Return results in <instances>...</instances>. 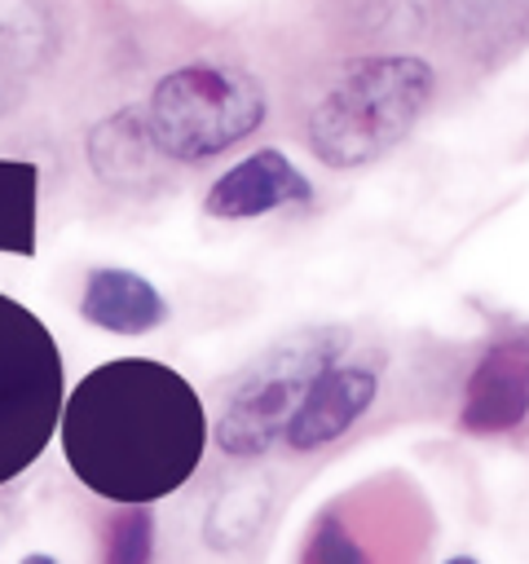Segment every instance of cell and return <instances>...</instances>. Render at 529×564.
I'll use <instances>...</instances> for the list:
<instances>
[{"instance_id": "9c48e42d", "label": "cell", "mask_w": 529, "mask_h": 564, "mask_svg": "<svg viewBox=\"0 0 529 564\" xmlns=\"http://www.w3.org/2000/svg\"><path fill=\"white\" fill-rule=\"evenodd\" d=\"M269 507H273V485L269 480L256 476V480L229 485L212 502V511L203 520V542L212 551H238V546H247L260 533V524L269 520Z\"/></svg>"}, {"instance_id": "7a4b0ae2", "label": "cell", "mask_w": 529, "mask_h": 564, "mask_svg": "<svg viewBox=\"0 0 529 564\" xmlns=\"http://www.w3.org/2000/svg\"><path fill=\"white\" fill-rule=\"evenodd\" d=\"M141 115L163 159L203 163L264 123V88L238 66L194 62L163 75Z\"/></svg>"}, {"instance_id": "3957f363", "label": "cell", "mask_w": 529, "mask_h": 564, "mask_svg": "<svg viewBox=\"0 0 529 564\" xmlns=\"http://www.w3.org/2000/svg\"><path fill=\"white\" fill-rule=\"evenodd\" d=\"M344 335L339 330H317V335H291L287 344L269 348L242 383L229 392L220 419H216V449L229 458H256L273 449L287 432V419L295 414L309 379L335 361Z\"/></svg>"}, {"instance_id": "8992f818", "label": "cell", "mask_w": 529, "mask_h": 564, "mask_svg": "<svg viewBox=\"0 0 529 564\" xmlns=\"http://www.w3.org/2000/svg\"><path fill=\"white\" fill-rule=\"evenodd\" d=\"M309 198H313L309 176L282 150H256L242 163H234L225 176L212 181L203 207L216 220H251V216L295 207V203H309Z\"/></svg>"}, {"instance_id": "4fadbf2b", "label": "cell", "mask_w": 529, "mask_h": 564, "mask_svg": "<svg viewBox=\"0 0 529 564\" xmlns=\"http://www.w3.org/2000/svg\"><path fill=\"white\" fill-rule=\"evenodd\" d=\"M445 564H481V560H472V555H454V560H445Z\"/></svg>"}, {"instance_id": "ba28073f", "label": "cell", "mask_w": 529, "mask_h": 564, "mask_svg": "<svg viewBox=\"0 0 529 564\" xmlns=\"http://www.w3.org/2000/svg\"><path fill=\"white\" fill-rule=\"evenodd\" d=\"M150 154H159V150H154V141H150V128H145L141 106L119 110L115 119L97 123L93 137H88V159H93V167H97L106 181H115V185L141 181Z\"/></svg>"}, {"instance_id": "52a82bcc", "label": "cell", "mask_w": 529, "mask_h": 564, "mask_svg": "<svg viewBox=\"0 0 529 564\" xmlns=\"http://www.w3.org/2000/svg\"><path fill=\"white\" fill-rule=\"evenodd\" d=\"M79 313L97 330H110V335H145V330L163 326L168 300L159 295V286L150 278H141L132 269H119V264H97L84 278Z\"/></svg>"}, {"instance_id": "277c9868", "label": "cell", "mask_w": 529, "mask_h": 564, "mask_svg": "<svg viewBox=\"0 0 529 564\" xmlns=\"http://www.w3.org/2000/svg\"><path fill=\"white\" fill-rule=\"evenodd\" d=\"M375 392H379V375L370 366H361V361H326L309 379L295 414L287 419L282 441L295 454H309V449H322V445L339 441L375 405Z\"/></svg>"}, {"instance_id": "5b68a950", "label": "cell", "mask_w": 529, "mask_h": 564, "mask_svg": "<svg viewBox=\"0 0 529 564\" xmlns=\"http://www.w3.org/2000/svg\"><path fill=\"white\" fill-rule=\"evenodd\" d=\"M525 414H529V335H511L489 344L472 366L458 423L463 432L489 436L520 427Z\"/></svg>"}, {"instance_id": "8fae6325", "label": "cell", "mask_w": 529, "mask_h": 564, "mask_svg": "<svg viewBox=\"0 0 529 564\" xmlns=\"http://www.w3.org/2000/svg\"><path fill=\"white\" fill-rule=\"evenodd\" d=\"M300 564H370V555H366L361 542L344 529L339 516H322V520L309 529V542H304Z\"/></svg>"}, {"instance_id": "7c38bea8", "label": "cell", "mask_w": 529, "mask_h": 564, "mask_svg": "<svg viewBox=\"0 0 529 564\" xmlns=\"http://www.w3.org/2000/svg\"><path fill=\"white\" fill-rule=\"evenodd\" d=\"M22 564H57V560H53V555H40V551H35V555H26Z\"/></svg>"}, {"instance_id": "6da1fadb", "label": "cell", "mask_w": 529, "mask_h": 564, "mask_svg": "<svg viewBox=\"0 0 529 564\" xmlns=\"http://www.w3.org/2000/svg\"><path fill=\"white\" fill-rule=\"evenodd\" d=\"M436 97V70L419 53H370L309 110V150L317 163L348 172L401 145Z\"/></svg>"}, {"instance_id": "30bf717a", "label": "cell", "mask_w": 529, "mask_h": 564, "mask_svg": "<svg viewBox=\"0 0 529 564\" xmlns=\"http://www.w3.org/2000/svg\"><path fill=\"white\" fill-rule=\"evenodd\" d=\"M154 555V516L145 507H123L106 524V560L101 564H150Z\"/></svg>"}]
</instances>
